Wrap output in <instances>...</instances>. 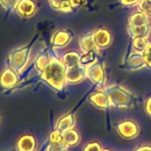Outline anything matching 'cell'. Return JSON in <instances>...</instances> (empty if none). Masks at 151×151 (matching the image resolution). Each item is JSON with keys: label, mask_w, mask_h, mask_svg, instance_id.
I'll return each mask as SVG.
<instances>
[{"label": "cell", "mask_w": 151, "mask_h": 151, "mask_svg": "<svg viewBox=\"0 0 151 151\" xmlns=\"http://www.w3.org/2000/svg\"><path fill=\"white\" fill-rule=\"evenodd\" d=\"M79 47L80 50L83 52V53L89 52L91 50H95L99 52V49L97 48L94 42L93 33H88L82 36L79 39Z\"/></svg>", "instance_id": "obj_14"}, {"label": "cell", "mask_w": 151, "mask_h": 151, "mask_svg": "<svg viewBox=\"0 0 151 151\" xmlns=\"http://www.w3.org/2000/svg\"><path fill=\"white\" fill-rule=\"evenodd\" d=\"M62 139L64 145L67 146H75L77 145L79 141V135L77 131L73 129H69L62 133Z\"/></svg>", "instance_id": "obj_19"}, {"label": "cell", "mask_w": 151, "mask_h": 151, "mask_svg": "<svg viewBox=\"0 0 151 151\" xmlns=\"http://www.w3.org/2000/svg\"><path fill=\"white\" fill-rule=\"evenodd\" d=\"M127 31H128L129 36L132 38L136 37H147L150 34V31H151V25H150V23L146 24V25H141V26L128 25Z\"/></svg>", "instance_id": "obj_13"}, {"label": "cell", "mask_w": 151, "mask_h": 151, "mask_svg": "<svg viewBox=\"0 0 151 151\" xmlns=\"http://www.w3.org/2000/svg\"><path fill=\"white\" fill-rule=\"evenodd\" d=\"M126 66L130 70H139L146 67L143 52L132 51L127 58Z\"/></svg>", "instance_id": "obj_9"}, {"label": "cell", "mask_w": 151, "mask_h": 151, "mask_svg": "<svg viewBox=\"0 0 151 151\" xmlns=\"http://www.w3.org/2000/svg\"><path fill=\"white\" fill-rule=\"evenodd\" d=\"M85 151H100V148L97 144H90L86 146Z\"/></svg>", "instance_id": "obj_32"}, {"label": "cell", "mask_w": 151, "mask_h": 151, "mask_svg": "<svg viewBox=\"0 0 151 151\" xmlns=\"http://www.w3.org/2000/svg\"><path fill=\"white\" fill-rule=\"evenodd\" d=\"M118 131L124 136H134L138 132L137 124L132 121H125L118 124Z\"/></svg>", "instance_id": "obj_17"}, {"label": "cell", "mask_w": 151, "mask_h": 151, "mask_svg": "<svg viewBox=\"0 0 151 151\" xmlns=\"http://www.w3.org/2000/svg\"><path fill=\"white\" fill-rule=\"evenodd\" d=\"M19 2L20 0H0V5L7 11H13Z\"/></svg>", "instance_id": "obj_25"}, {"label": "cell", "mask_w": 151, "mask_h": 151, "mask_svg": "<svg viewBox=\"0 0 151 151\" xmlns=\"http://www.w3.org/2000/svg\"><path fill=\"white\" fill-rule=\"evenodd\" d=\"M149 42L147 37H136L132 38V50L136 51V52H143L146 48L147 47Z\"/></svg>", "instance_id": "obj_20"}, {"label": "cell", "mask_w": 151, "mask_h": 151, "mask_svg": "<svg viewBox=\"0 0 151 151\" xmlns=\"http://www.w3.org/2000/svg\"><path fill=\"white\" fill-rule=\"evenodd\" d=\"M128 25L132 26H141L149 23V17L142 13L141 11H137L132 13L128 19Z\"/></svg>", "instance_id": "obj_15"}, {"label": "cell", "mask_w": 151, "mask_h": 151, "mask_svg": "<svg viewBox=\"0 0 151 151\" xmlns=\"http://www.w3.org/2000/svg\"><path fill=\"white\" fill-rule=\"evenodd\" d=\"M75 124V117L72 114H68L59 119L56 124V129L62 133L73 127Z\"/></svg>", "instance_id": "obj_16"}, {"label": "cell", "mask_w": 151, "mask_h": 151, "mask_svg": "<svg viewBox=\"0 0 151 151\" xmlns=\"http://www.w3.org/2000/svg\"><path fill=\"white\" fill-rule=\"evenodd\" d=\"M143 57L146 63V67H148L151 68V43L148 44L146 50L143 52Z\"/></svg>", "instance_id": "obj_26"}, {"label": "cell", "mask_w": 151, "mask_h": 151, "mask_svg": "<svg viewBox=\"0 0 151 151\" xmlns=\"http://www.w3.org/2000/svg\"><path fill=\"white\" fill-rule=\"evenodd\" d=\"M50 58H51V57H50V55H49L48 51H46V50L43 51L42 52L39 53V55L37 57V59H36L35 61H34L35 68H36L38 71L42 72V70L45 68V67L47 65L48 61L50 60Z\"/></svg>", "instance_id": "obj_21"}, {"label": "cell", "mask_w": 151, "mask_h": 151, "mask_svg": "<svg viewBox=\"0 0 151 151\" xmlns=\"http://www.w3.org/2000/svg\"><path fill=\"white\" fill-rule=\"evenodd\" d=\"M18 74L13 68H6L0 74V86L5 88L14 87L18 83Z\"/></svg>", "instance_id": "obj_7"}, {"label": "cell", "mask_w": 151, "mask_h": 151, "mask_svg": "<svg viewBox=\"0 0 151 151\" xmlns=\"http://www.w3.org/2000/svg\"><path fill=\"white\" fill-rule=\"evenodd\" d=\"M51 6L55 9V10H59V7L60 6V4L64 1V0H48Z\"/></svg>", "instance_id": "obj_30"}, {"label": "cell", "mask_w": 151, "mask_h": 151, "mask_svg": "<svg viewBox=\"0 0 151 151\" xmlns=\"http://www.w3.org/2000/svg\"><path fill=\"white\" fill-rule=\"evenodd\" d=\"M32 44H33V41L30 42L29 45H25L22 48L15 49L11 52V55H10L11 67L17 73L22 72V70L26 67L29 57Z\"/></svg>", "instance_id": "obj_3"}, {"label": "cell", "mask_w": 151, "mask_h": 151, "mask_svg": "<svg viewBox=\"0 0 151 151\" xmlns=\"http://www.w3.org/2000/svg\"><path fill=\"white\" fill-rule=\"evenodd\" d=\"M36 138L31 134H24L21 136L16 142L17 151H36L37 150Z\"/></svg>", "instance_id": "obj_8"}, {"label": "cell", "mask_w": 151, "mask_h": 151, "mask_svg": "<svg viewBox=\"0 0 151 151\" xmlns=\"http://www.w3.org/2000/svg\"><path fill=\"white\" fill-rule=\"evenodd\" d=\"M139 10L151 17V0H139L138 4Z\"/></svg>", "instance_id": "obj_23"}, {"label": "cell", "mask_w": 151, "mask_h": 151, "mask_svg": "<svg viewBox=\"0 0 151 151\" xmlns=\"http://www.w3.org/2000/svg\"><path fill=\"white\" fill-rule=\"evenodd\" d=\"M97 54H98V51H95V50H91L89 52H84L80 57V63L87 67L88 65L97 60Z\"/></svg>", "instance_id": "obj_22"}, {"label": "cell", "mask_w": 151, "mask_h": 151, "mask_svg": "<svg viewBox=\"0 0 151 151\" xmlns=\"http://www.w3.org/2000/svg\"><path fill=\"white\" fill-rule=\"evenodd\" d=\"M71 5L73 7L84 6L87 4V0H70Z\"/></svg>", "instance_id": "obj_29"}, {"label": "cell", "mask_w": 151, "mask_h": 151, "mask_svg": "<svg viewBox=\"0 0 151 151\" xmlns=\"http://www.w3.org/2000/svg\"><path fill=\"white\" fill-rule=\"evenodd\" d=\"M93 38L97 48L105 49L109 47L112 43V35L111 33L104 28L96 29L93 32Z\"/></svg>", "instance_id": "obj_6"}, {"label": "cell", "mask_w": 151, "mask_h": 151, "mask_svg": "<svg viewBox=\"0 0 151 151\" xmlns=\"http://www.w3.org/2000/svg\"><path fill=\"white\" fill-rule=\"evenodd\" d=\"M66 66L57 57H51L47 65L42 70L40 78L50 86L57 91L63 89L65 86Z\"/></svg>", "instance_id": "obj_1"}, {"label": "cell", "mask_w": 151, "mask_h": 151, "mask_svg": "<svg viewBox=\"0 0 151 151\" xmlns=\"http://www.w3.org/2000/svg\"><path fill=\"white\" fill-rule=\"evenodd\" d=\"M119 2L122 6H126V7H130V6H133L139 4V0H119Z\"/></svg>", "instance_id": "obj_28"}, {"label": "cell", "mask_w": 151, "mask_h": 151, "mask_svg": "<svg viewBox=\"0 0 151 151\" xmlns=\"http://www.w3.org/2000/svg\"><path fill=\"white\" fill-rule=\"evenodd\" d=\"M86 78L103 89L106 83V73L103 65L98 60L88 65L86 67Z\"/></svg>", "instance_id": "obj_4"}, {"label": "cell", "mask_w": 151, "mask_h": 151, "mask_svg": "<svg viewBox=\"0 0 151 151\" xmlns=\"http://www.w3.org/2000/svg\"><path fill=\"white\" fill-rule=\"evenodd\" d=\"M80 57H81V55L78 52L71 51V52H68L64 53L61 58V60L64 63V65L66 66V68H68V67L81 64Z\"/></svg>", "instance_id": "obj_18"}, {"label": "cell", "mask_w": 151, "mask_h": 151, "mask_svg": "<svg viewBox=\"0 0 151 151\" xmlns=\"http://www.w3.org/2000/svg\"><path fill=\"white\" fill-rule=\"evenodd\" d=\"M46 151H66V145L64 143L61 144H53L50 143L47 147Z\"/></svg>", "instance_id": "obj_27"}, {"label": "cell", "mask_w": 151, "mask_h": 151, "mask_svg": "<svg viewBox=\"0 0 151 151\" xmlns=\"http://www.w3.org/2000/svg\"><path fill=\"white\" fill-rule=\"evenodd\" d=\"M89 101H90V102H92L95 107H97V108H99V109H107V108H109V107L110 106L109 98H108L107 94L105 93V92H104L103 90L93 93V94L89 97Z\"/></svg>", "instance_id": "obj_12"}, {"label": "cell", "mask_w": 151, "mask_h": 151, "mask_svg": "<svg viewBox=\"0 0 151 151\" xmlns=\"http://www.w3.org/2000/svg\"><path fill=\"white\" fill-rule=\"evenodd\" d=\"M18 14L23 17H30L36 12V5L32 0H20L16 6Z\"/></svg>", "instance_id": "obj_11"}, {"label": "cell", "mask_w": 151, "mask_h": 151, "mask_svg": "<svg viewBox=\"0 0 151 151\" xmlns=\"http://www.w3.org/2000/svg\"><path fill=\"white\" fill-rule=\"evenodd\" d=\"M107 94L110 106L116 108H130L135 102V96L123 86L113 85L102 89Z\"/></svg>", "instance_id": "obj_2"}, {"label": "cell", "mask_w": 151, "mask_h": 151, "mask_svg": "<svg viewBox=\"0 0 151 151\" xmlns=\"http://www.w3.org/2000/svg\"><path fill=\"white\" fill-rule=\"evenodd\" d=\"M50 142L53 144H61L63 143V139H62V132H60L59 130L55 129L51 134H50Z\"/></svg>", "instance_id": "obj_24"}, {"label": "cell", "mask_w": 151, "mask_h": 151, "mask_svg": "<svg viewBox=\"0 0 151 151\" xmlns=\"http://www.w3.org/2000/svg\"><path fill=\"white\" fill-rule=\"evenodd\" d=\"M72 39V33L69 30H64L60 29L54 33V35L52 37V45L54 47H64Z\"/></svg>", "instance_id": "obj_10"}, {"label": "cell", "mask_w": 151, "mask_h": 151, "mask_svg": "<svg viewBox=\"0 0 151 151\" xmlns=\"http://www.w3.org/2000/svg\"><path fill=\"white\" fill-rule=\"evenodd\" d=\"M86 78V67L78 64L66 68L65 81L68 84H78Z\"/></svg>", "instance_id": "obj_5"}, {"label": "cell", "mask_w": 151, "mask_h": 151, "mask_svg": "<svg viewBox=\"0 0 151 151\" xmlns=\"http://www.w3.org/2000/svg\"><path fill=\"white\" fill-rule=\"evenodd\" d=\"M145 109H146V112L151 116V97H149L146 102H145Z\"/></svg>", "instance_id": "obj_31"}]
</instances>
